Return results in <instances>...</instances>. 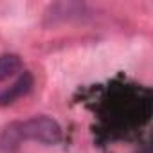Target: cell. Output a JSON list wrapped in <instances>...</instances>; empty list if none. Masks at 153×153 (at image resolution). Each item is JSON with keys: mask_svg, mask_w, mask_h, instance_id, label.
<instances>
[{"mask_svg": "<svg viewBox=\"0 0 153 153\" xmlns=\"http://www.w3.org/2000/svg\"><path fill=\"white\" fill-rule=\"evenodd\" d=\"M22 140L58 144L61 140V126L47 115L33 117L24 123H13L4 130L2 137H0V146L4 149H13Z\"/></svg>", "mask_w": 153, "mask_h": 153, "instance_id": "6da1fadb", "label": "cell"}, {"mask_svg": "<svg viewBox=\"0 0 153 153\" xmlns=\"http://www.w3.org/2000/svg\"><path fill=\"white\" fill-rule=\"evenodd\" d=\"M33 85H34L33 76H31L29 72H24L9 88H6L4 92H0V106L13 105L16 99H20V97H24L25 94H29L31 88H33Z\"/></svg>", "mask_w": 153, "mask_h": 153, "instance_id": "7a4b0ae2", "label": "cell"}, {"mask_svg": "<svg viewBox=\"0 0 153 153\" xmlns=\"http://www.w3.org/2000/svg\"><path fill=\"white\" fill-rule=\"evenodd\" d=\"M20 70H22L20 56H16V54H2L0 56V81L13 78Z\"/></svg>", "mask_w": 153, "mask_h": 153, "instance_id": "3957f363", "label": "cell"}, {"mask_svg": "<svg viewBox=\"0 0 153 153\" xmlns=\"http://www.w3.org/2000/svg\"><path fill=\"white\" fill-rule=\"evenodd\" d=\"M139 153H149V149H142V151H139Z\"/></svg>", "mask_w": 153, "mask_h": 153, "instance_id": "277c9868", "label": "cell"}]
</instances>
